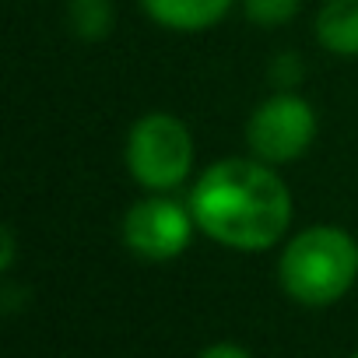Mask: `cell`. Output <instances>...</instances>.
Listing matches in <instances>:
<instances>
[{"label": "cell", "mask_w": 358, "mask_h": 358, "mask_svg": "<svg viewBox=\"0 0 358 358\" xmlns=\"http://www.w3.org/2000/svg\"><path fill=\"white\" fill-rule=\"evenodd\" d=\"M116 25L113 0H67V29L81 43H102Z\"/></svg>", "instance_id": "obj_8"}, {"label": "cell", "mask_w": 358, "mask_h": 358, "mask_svg": "<svg viewBox=\"0 0 358 358\" xmlns=\"http://www.w3.org/2000/svg\"><path fill=\"white\" fill-rule=\"evenodd\" d=\"M313 32L330 57L358 60V0H323Z\"/></svg>", "instance_id": "obj_7"}, {"label": "cell", "mask_w": 358, "mask_h": 358, "mask_svg": "<svg viewBox=\"0 0 358 358\" xmlns=\"http://www.w3.org/2000/svg\"><path fill=\"white\" fill-rule=\"evenodd\" d=\"M0 246H4V250H0V271H11L15 267V232L4 225V232H0Z\"/></svg>", "instance_id": "obj_12"}, {"label": "cell", "mask_w": 358, "mask_h": 358, "mask_svg": "<svg viewBox=\"0 0 358 358\" xmlns=\"http://www.w3.org/2000/svg\"><path fill=\"white\" fill-rule=\"evenodd\" d=\"M302 78H306V64H302V57L295 50L278 53L271 60V67H267V81L274 85V92H299Z\"/></svg>", "instance_id": "obj_10"}, {"label": "cell", "mask_w": 358, "mask_h": 358, "mask_svg": "<svg viewBox=\"0 0 358 358\" xmlns=\"http://www.w3.org/2000/svg\"><path fill=\"white\" fill-rule=\"evenodd\" d=\"M197 222L190 211V201H179L172 194H144L137 197L120 225L123 246L130 257L144 264H169L183 257L194 243Z\"/></svg>", "instance_id": "obj_4"}, {"label": "cell", "mask_w": 358, "mask_h": 358, "mask_svg": "<svg viewBox=\"0 0 358 358\" xmlns=\"http://www.w3.org/2000/svg\"><path fill=\"white\" fill-rule=\"evenodd\" d=\"M358 281V239L337 225H306L281 243L278 285L281 292L306 306L327 309L341 302Z\"/></svg>", "instance_id": "obj_2"}, {"label": "cell", "mask_w": 358, "mask_h": 358, "mask_svg": "<svg viewBox=\"0 0 358 358\" xmlns=\"http://www.w3.org/2000/svg\"><path fill=\"white\" fill-rule=\"evenodd\" d=\"M351 358H358V351H355V355H351Z\"/></svg>", "instance_id": "obj_13"}, {"label": "cell", "mask_w": 358, "mask_h": 358, "mask_svg": "<svg viewBox=\"0 0 358 358\" xmlns=\"http://www.w3.org/2000/svg\"><path fill=\"white\" fill-rule=\"evenodd\" d=\"M197 358H253V351L243 348V344H236V341H215V344H208Z\"/></svg>", "instance_id": "obj_11"}, {"label": "cell", "mask_w": 358, "mask_h": 358, "mask_svg": "<svg viewBox=\"0 0 358 358\" xmlns=\"http://www.w3.org/2000/svg\"><path fill=\"white\" fill-rule=\"evenodd\" d=\"M141 11L165 32H211L229 18L239 0H137Z\"/></svg>", "instance_id": "obj_6"}, {"label": "cell", "mask_w": 358, "mask_h": 358, "mask_svg": "<svg viewBox=\"0 0 358 358\" xmlns=\"http://www.w3.org/2000/svg\"><path fill=\"white\" fill-rule=\"evenodd\" d=\"M190 211L197 232L236 253H264L288 239L292 190L278 165L253 155H232L204 165L190 183Z\"/></svg>", "instance_id": "obj_1"}, {"label": "cell", "mask_w": 358, "mask_h": 358, "mask_svg": "<svg viewBox=\"0 0 358 358\" xmlns=\"http://www.w3.org/2000/svg\"><path fill=\"white\" fill-rule=\"evenodd\" d=\"M320 120L306 95L271 92L246 120V148L267 165L299 162L316 141Z\"/></svg>", "instance_id": "obj_5"}, {"label": "cell", "mask_w": 358, "mask_h": 358, "mask_svg": "<svg viewBox=\"0 0 358 358\" xmlns=\"http://www.w3.org/2000/svg\"><path fill=\"white\" fill-rule=\"evenodd\" d=\"M123 162L130 179L148 194H176L190 183L197 165V144L190 127L176 113L151 109L127 130Z\"/></svg>", "instance_id": "obj_3"}, {"label": "cell", "mask_w": 358, "mask_h": 358, "mask_svg": "<svg viewBox=\"0 0 358 358\" xmlns=\"http://www.w3.org/2000/svg\"><path fill=\"white\" fill-rule=\"evenodd\" d=\"M239 11L257 29H281L299 18L302 0H239Z\"/></svg>", "instance_id": "obj_9"}]
</instances>
